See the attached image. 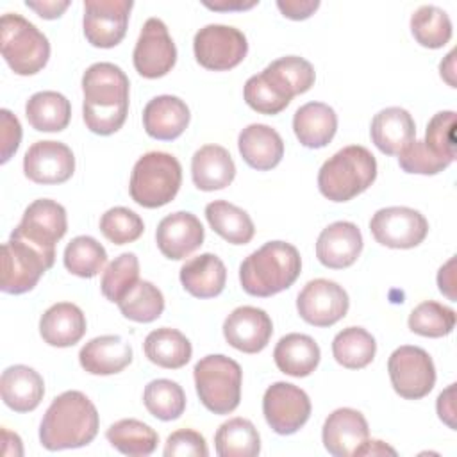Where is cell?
<instances>
[{
	"mask_svg": "<svg viewBox=\"0 0 457 457\" xmlns=\"http://www.w3.org/2000/svg\"><path fill=\"white\" fill-rule=\"evenodd\" d=\"M25 5L32 11H36L45 20H57L62 16V12L70 7V2H57V0H43V2H30L27 0Z\"/></svg>",
	"mask_w": 457,
	"mask_h": 457,
	"instance_id": "53",
	"label": "cell"
},
{
	"mask_svg": "<svg viewBox=\"0 0 457 457\" xmlns=\"http://www.w3.org/2000/svg\"><path fill=\"white\" fill-rule=\"evenodd\" d=\"M62 261L70 273L80 278H91L104 270L107 252L95 237L77 236L66 245Z\"/></svg>",
	"mask_w": 457,
	"mask_h": 457,
	"instance_id": "40",
	"label": "cell"
},
{
	"mask_svg": "<svg viewBox=\"0 0 457 457\" xmlns=\"http://www.w3.org/2000/svg\"><path fill=\"white\" fill-rule=\"evenodd\" d=\"M389 380L396 395L405 400L427 396L436 384V366L428 352L420 346L403 345L387 361Z\"/></svg>",
	"mask_w": 457,
	"mask_h": 457,
	"instance_id": "9",
	"label": "cell"
},
{
	"mask_svg": "<svg viewBox=\"0 0 457 457\" xmlns=\"http://www.w3.org/2000/svg\"><path fill=\"white\" fill-rule=\"evenodd\" d=\"M271 334V318L259 307L241 305L223 321V336L227 343L243 353H257L264 350Z\"/></svg>",
	"mask_w": 457,
	"mask_h": 457,
	"instance_id": "18",
	"label": "cell"
},
{
	"mask_svg": "<svg viewBox=\"0 0 457 457\" xmlns=\"http://www.w3.org/2000/svg\"><path fill=\"white\" fill-rule=\"evenodd\" d=\"M189 118L186 102L173 95H159L143 109V127L150 137L159 141H171L182 136Z\"/></svg>",
	"mask_w": 457,
	"mask_h": 457,
	"instance_id": "22",
	"label": "cell"
},
{
	"mask_svg": "<svg viewBox=\"0 0 457 457\" xmlns=\"http://www.w3.org/2000/svg\"><path fill=\"white\" fill-rule=\"evenodd\" d=\"M0 50L9 68L18 75H36L50 57L46 36L18 12H5L0 20Z\"/></svg>",
	"mask_w": 457,
	"mask_h": 457,
	"instance_id": "6",
	"label": "cell"
},
{
	"mask_svg": "<svg viewBox=\"0 0 457 457\" xmlns=\"http://www.w3.org/2000/svg\"><path fill=\"white\" fill-rule=\"evenodd\" d=\"M143 403L154 418L171 421L182 416L186 409V393L170 378H155L145 386Z\"/></svg>",
	"mask_w": 457,
	"mask_h": 457,
	"instance_id": "39",
	"label": "cell"
},
{
	"mask_svg": "<svg viewBox=\"0 0 457 457\" xmlns=\"http://www.w3.org/2000/svg\"><path fill=\"white\" fill-rule=\"evenodd\" d=\"M370 437L368 421L362 412L341 407L328 414L323 423L321 439L325 450L334 457H350Z\"/></svg>",
	"mask_w": 457,
	"mask_h": 457,
	"instance_id": "20",
	"label": "cell"
},
{
	"mask_svg": "<svg viewBox=\"0 0 457 457\" xmlns=\"http://www.w3.org/2000/svg\"><path fill=\"white\" fill-rule=\"evenodd\" d=\"M398 164L405 173H420V175H436L446 170L452 162L437 157L423 141L412 139L400 154Z\"/></svg>",
	"mask_w": 457,
	"mask_h": 457,
	"instance_id": "48",
	"label": "cell"
},
{
	"mask_svg": "<svg viewBox=\"0 0 457 457\" xmlns=\"http://www.w3.org/2000/svg\"><path fill=\"white\" fill-rule=\"evenodd\" d=\"M204 227L200 220L187 211H177L164 216L155 230V241L161 253L180 261L191 255L204 243Z\"/></svg>",
	"mask_w": 457,
	"mask_h": 457,
	"instance_id": "19",
	"label": "cell"
},
{
	"mask_svg": "<svg viewBox=\"0 0 457 457\" xmlns=\"http://www.w3.org/2000/svg\"><path fill=\"white\" fill-rule=\"evenodd\" d=\"M2 453L5 455H23V446H21V439L18 434L2 428Z\"/></svg>",
	"mask_w": 457,
	"mask_h": 457,
	"instance_id": "56",
	"label": "cell"
},
{
	"mask_svg": "<svg viewBox=\"0 0 457 457\" xmlns=\"http://www.w3.org/2000/svg\"><path fill=\"white\" fill-rule=\"evenodd\" d=\"M453 57H455V50H452L445 61H441L439 64V73L441 77L452 86L455 87V79H453V73H455V66H453Z\"/></svg>",
	"mask_w": 457,
	"mask_h": 457,
	"instance_id": "58",
	"label": "cell"
},
{
	"mask_svg": "<svg viewBox=\"0 0 457 457\" xmlns=\"http://www.w3.org/2000/svg\"><path fill=\"white\" fill-rule=\"evenodd\" d=\"M423 143L441 159L455 161V112L439 111L436 112L425 130Z\"/></svg>",
	"mask_w": 457,
	"mask_h": 457,
	"instance_id": "47",
	"label": "cell"
},
{
	"mask_svg": "<svg viewBox=\"0 0 457 457\" xmlns=\"http://www.w3.org/2000/svg\"><path fill=\"white\" fill-rule=\"evenodd\" d=\"M371 236L377 243L387 248H414L428 234L427 218L411 207H384L378 209L370 221Z\"/></svg>",
	"mask_w": 457,
	"mask_h": 457,
	"instance_id": "11",
	"label": "cell"
},
{
	"mask_svg": "<svg viewBox=\"0 0 457 457\" xmlns=\"http://www.w3.org/2000/svg\"><path fill=\"white\" fill-rule=\"evenodd\" d=\"M411 32L425 48H441L452 37L450 16L436 5H421L411 16Z\"/></svg>",
	"mask_w": 457,
	"mask_h": 457,
	"instance_id": "41",
	"label": "cell"
},
{
	"mask_svg": "<svg viewBox=\"0 0 457 457\" xmlns=\"http://www.w3.org/2000/svg\"><path fill=\"white\" fill-rule=\"evenodd\" d=\"M0 120H2V164L11 159V155L18 150L20 141H21V125L18 118L9 111L2 109L0 111Z\"/></svg>",
	"mask_w": 457,
	"mask_h": 457,
	"instance_id": "50",
	"label": "cell"
},
{
	"mask_svg": "<svg viewBox=\"0 0 457 457\" xmlns=\"http://www.w3.org/2000/svg\"><path fill=\"white\" fill-rule=\"evenodd\" d=\"M409 328L423 337H443L448 336L455 327V311L434 302H421L409 314Z\"/></svg>",
	"mask_w": 457,
	"mask_h": 457,
	"instance_id": "43",
	"label": "cell"
},
{
	"mask_svg": "<svg viewBox=\"0 0 457 457\" xmlns=\"http://www.w3.org/2000/svg\"><path fill=\"white\" fill-rule=\"evenodd\" d=\"M377 352L375 337L362 327H346L332 341V355L343 368H366Z\"/></svg>",
	"mask_w": 457,
	"mask_h": 457,
	"instance_id": "38",
	"label": "cell"
},
{
	"mask_svg": "<svg viewBox=\"0 0 457 457\" xmlns=\"http://www.w3.org/2000/svg\"><path fill=\"white\" fill-rule=\"evenodd\" d=\"M130 0H86L84 2V36L96 48H112L125 37Z\"/></svg>",
	"mask_w": 457,
	"mask_h": 457,
	"instance_id": "16",
	"label": "cell"
},
{
	"mask_svg": "<svg viewBox=\"0 0 457 457\" xmlns=\"http://www.w3.org/2000/svg\"><path fill=\"white\" fill-rule=\"evenodd\" d=\"M23 171L36 184H62L75 171V157L61 141H36L25 152Z\"/></svg>",
	"mask_w": 457,
	"mask_h": 457,
	"instance_id": "17",
	"label": "cell"
},
{
	"mask_svg": "<svg viewBox=\"0 0 457 457\" xmlns=\"http://www.w3.org/2000/svg\"><path fill=\"white\" fill-rule=\"evenodd\" d=\"M136 71L145 79L164 77L177 62V48L168 27L159 18H148L132 54Z\"/></svg>",
	"mask_w": 457,
	"mask_h": 457,
	"instance_id": "15",
	"label": "cell"
},
{
	"mask_svg": "<svg viewBox=\"0 0 457 457\" xmlns=\"http://www.w3.org/2000/svg\"><path fill=\"white\" fill-rule=\"evenodd\" d=\"M371 141L386 155H398L416 136V123L403 107H386L371 120Z\"/></svg>",
	"mask_w": 457,
	"mask_h": 457,
	"instance_id": "27",
	"label": "cell"
},
{
	"mask_svg": "<svg viewBox=\"0 0 457 457\" xmlns=\"http://www.w3.org/2000/svg\"><path fill=\"white\" fill-rule=\"evenodd\" d=\"M348 293L334 280L314 278L296 296V309L303 321L314 327H332L348 312Z\"/></svg>",
	"mask_w": 457,
	"mask_h": 457,
	"instance_id": "14",
	"label": "cell"
},
{
	"mask_svg": "<svg viewBox=\"0 0 457 457\" xmlns=\"http://www.w3.org/2000/svg\"><path fill=\"white\" fill-rule=\"evenodd\" d=\"M79 362L91 375H114L132 362V346L120 336H98L80 348Z\"/></svg>",
	"mask_w": 457,
	"mask_h": 457,
	"instance_id": "26",
	"label": "cell"
},
{
	"mask_svg": "<svg viewBox=\"0 0 457 457\" xmlns=\"http://www.w3.org/2000/svg\"><path fill=\"white\" fill-rule=\"evenodd\" d=\"M0 393L4 403L14 412H30L43 400L45 382L34 368L14 364L2 371Z\"/></svg>",
	"mask_w": 457,
	"mask_h": 457,
	"instance_id": "24",
	"label": "cell"
},
{
	"mask_svg": "<svg viewBox=\"0 0 457 457\" xmlns=\"http://www.w3.org/2000/svg\"><path fill=\"white\" fill-rule=\"evenodd\" d=\"M377 177L375 155L361 145H350L328 157L318 173L320 193L332 202H348L366 191Z\"/></svg>",
	"mask_w": 457,
	"mask_h": 457,
	"instance_id": "4",
	"label": "cell"
},
{
	"mask_svg": "<svg viewBox=\"0 0 457 457\" xmlns=\"http://www.w3.org/2000/svg\"><path fill=\"white\" fill-rule=\"evenodd\" d=\"M139 280V261L136 253L125 252L111 261L102 275L100 289L102 295L109 300L118 303Z\"/></svg>",
	"mask_w": 457,
	"mask_h": 457,
	"instance_id": "44",
	"label": "cell"
},
{
	"mask_svg": "<svg viewBox=\"0 0 457 457\" xmlns=\"http://www.w3.org/2000/svg\"><path fill=\"white\" fill-rule=\"evenodd\" d=\"M386 453H389V455H396V452L391 448V446H387L384 441H378V439H366L357 450H355V457L357 455H386Z\"/></svg>",
	"mask_w": 457,
	"mask_h": 457,
	"instance_id": "55",
	"label": "cell"
},
{
	"mask_svg": "<svg viewBox=\"0 0 457 457\" xmlns=\"http://www.w3.org/2000/svg\"><path fill=\"white\" fill-rule=\"evenodd\" d=\"M68 230L66 209L50 198L34 200L23 212L21 221L11 232L46 253L55 255V243Z\"/></svg>",
	"mask_w": 457,
	"mask_h": 457,
	"instance_id": "13",
	"label": "cell"
},
{
	"mask_svg": "<svg viewBox=\"0 0 457 457\" xmlns=\"http://www.w3.org/2000/svg\"><path fill=\"white\" fill-rule=\"evenodd\" d=\"M130 82L112 62H95L82 75V116L86 127L98 136L118 132L129 112Z\"/></svg>",
	"mask_w": 457,
	"mask_h": 457,
	"instance_id": "1",
	"label": "cell"
},
{
	"mask_svg": "<svg viewBox=\"0 0 457 457\" xmlns=\"http://www.w3.org/2000/svg\"><path fill=\"white\" fill-rule=\"evenodd\" d=\"M320 346L318 343L307 334H286L278 339L273 359L277 368L291 377H307L311 375L320 364Z\"/></svg>",
	"mask_w": 457,
	"mask_h": 457,
	"instance_id": "31",
	"label": "cell"
},
{
	"mask_svg": "<svg viewBox=\"0 0 457 457\" xmlns=\"http://www.w3.org/2000/svg\"><path fill=\"white\" fill-rule=\"evenodd\" d=\"M227 282V268L214 253H200L180 268V284L195 298L218 296Z\"/></svg>",
	"mask_w": 457,
	"mask_h": 457,
	"instance_id": "29",
	"label": "cell"
},
{
	"mask_svg": "<svg viewBox=\"0 0 457 457\" xmlns=\"http://www.w3.org/2000/svg\"><path fill=\"white\" fill-rule=\"evenodd\" d=\"M262 414L273 432L289 436L307 423L311 416V400L298 386L275 382L262 396Z\"/></svg>",
	"mask_w": 457,
	"mask_h": 457,
	"instance_id": "12",
	"label": "cell"
},
{
	"mask_svg": "<svg viewBox=\"0 0 457 457\" xmlns=\"http://www.w3.org/2000/svg\"><path fill=\"white\" fill-rule=\"evenodd\" d=\"M262 75L291 100L293 96L309 91L316 79L312 64L298 55H286L270 62L262 70Z\"/></svg>",
	"mask_w": 457,
	"mask_h": 457,
	"instance_id": "35",
	"label": "cell"
},
{
	"mask_svg": "<svg viewBox=\"0 0 457 457\" xmlns=\"http://www.w3.org/2000/svg\"><path fill=\"white\" fill-rule=\"evenodd\" d=\"M195 387L204 407L214 414L232 412L241 400V366L221 353L202 357L193 370Z\"/></svg>",
	"mask_w": 457,
	"mask_h": 457,
	"instance_id": "7",
	"label": "cell"
},
{
	"mask_svg": "<svg viewBox=\"0 0 457 457\" xmlns=\"http://www.w3.org/2000/svg\"><path fill=\"white\" fill-rule=\"evenodd\" d=\"M54 261L55 255L11 234L9 241L2 245L0 289L9 295L32 291L41 275L54 266Z\"/></svg>",
	"mask_w": 457,
	"mask_h": 457,
	"instance_id": "8",
	"label": "cell"
},
{
	"mask_svg": "<svg viewBox=\"0 0 457 457\" xmlns=\"http://www.w3.org/2000/svg\"><path fill=\"white\" fill-rule=\"evenodd\" d=\"M193 184L200 191H216L227 187L236 177V164L227 148L205 145L191 159Z\"/></svg>",
	"mask_w": 457,
	"mask_h": 457,
	"instance_id": "28",
	"label": "cell"
},
{
	"mask_svg": "<svg viewBox=\"0 0 457 457\" xmlns=\"http://www.w3.org/2000/svg\"><path fill=\"white\" fill-rule=\"evenodd\" d=\"M182 182V166L168 152H148L141 155L130 173L129 191L132 200L146 209L170 204Z\"/></svg>",
	"mask_w": 457,
	"mask_h": 457,
	"instance_id": "5",
	"label": "cell"
},
{
	"mask_svg": "<svg viewBox=\"0 0 457 457\" xmlns=\"http://www.w3.org/2000/svg\"><path fill=\"white\" fill-rule=\"evenodd\" d=\"M455 257H452L445 266H441L439 273H437V286H439V291L448 296V300L455 302Z\"/></svg>",
	"mask_w": 457,
	"mask_h": 457,
	"instance_id": "54",
	"label": "cell"
},
{
	"mask_svg": "<svg viewBox=\"0 0 457 457\" xmlns=\"http://www.w3.org/2000/svg\"><path fill=\"white\" fill-rule=\"evenodd\" d=\"M205 218L211 228L232 245H246L255 234V227L248 212L225 200H214L207 204Z\"/></svg>",
	"mask_w": 457,
	"mask_h": 457,
	"instance_id": "34",
	"label": "cell"
},
{
	"mask_svg": "<svg viewBox=\"0 0 457 457\" xmlns=\"http://www.w3.org/2000/svg\"><path fill=\"white\" fill-rule=\"evenodd\" d=\"M237 148L243 161L259 171L275 168L284 157V141L280 134L264 123H252L239 132Z\"/></svg>",
	"mask_w": 457,
	"mask_h": 457,
	"instance_id": "23",
	"label": "cell"
},
{
	"mask_svg": "<svg viewBox=\"0 0 457 457\" xmlns=\"http://www.w3.org/2000/svg\"><path fill=\"white\" fill-rule=\"evenodd\" d=\"M193 50L196 62L205 70L227 71L246 57L248 43L239 29L211 23L195 34Z\"/></svg>",
	"mask_w": 457,
	"mask_h": 457,
	"instance_id": "10",
	"label": "cell"
},
{
	"mask_svg": "<svg viewBox=\"0 0 457 457\" xmlns=\"http://www.w3.org/2000/svg\"><path fill=\"white\" fill-rule=\"evenodd\" d=\"M362 250V234L352 221H334L321 230L316 241L318 261L330 270L352 266Z\"/></svg>",
	"mask_w": 457,
	"mask_h": 457,
	"instance_id": "21",
	"label": "cell"
},
{
	"mask_svg": "<svg viewBox=\"0 0 457 457\" xmlns=\"http://www.w3.org/2000/svg\"><path fill=\"white\" fill-rule=\"evenodd\" d=\"M220 457H255L261 452V436L246 418H232L220 425L214 436Z\"/></svg>",
	"mask_w": 457,
	"mask_h": 457,
	"instance_id": "36",
	"label": "cell"
},
{
	"mask_svg": "<svg viewBox=\"0 0 457 457\" xmlns=\"http://www.w3.org/2000/svg\"><path fill=\"white\" fill-rule=\"evenodd\" d=\"M293 130L303 146L323 148L336 136L337 114L323 102L303 104L293 116Z\"/></svg>",
	"mask_w": 457,
	"mask_h": 457,
	"instance_id": "30",
	"label": "cell"
},
{
	"mask_svg": "<svg viewBox=\"0 0 457 457\" xmlns=\"http://www.w3.org/2000/svg\"><path fill=\"white\" fill-rule=\"evenodd\" d=\"M259 2L257 0H252V2H243V0H218V2H204V5L207 9H212V11H245V9H252L253 5H257Z\"/></svg>",
	"mask_w": 457,
	"mask_h": 457,
	"instance_id": "57",
	"label": "cell"
},
{
	"mask_svg": "<svg viewBox=\"0 0 457 457\" xmlns=\"http://www.w3.org/2000/svg\"><path fill=\"white\" fill-rule=\"evenodd\" d=\"M39 334L50 346H73L86 334V316L80 307L71 302L54 303L41 314Z\"/></svg>",
	"mask_w": 457,
	"mask_h": 457,
	"instance_id": "25",
	"label": "cell"
},
{
	"mask_svg": "<svg viewBox=\"0 0 457 457\" xmlns=\"http://www.w3.org/2000/svg\"><path fill=\"white\" fill-rule=\"evenodd\" d=\"M143 350L150 362L166 370H179L186 366L193 353L189 339L180 330L170 327L152 330L145 337Z\"/></svg>",
	"mask_w": 457,
	"mask_h": 457,
	"instance_id": "32",
	"label": "cell"
},
{
	"mask_svg": "<svg viewBox=\"0 0 457 457\" xmlns=\"http://www.w3.org/2000/svg\"><path fill=\"white\" fill-rule=\"evenodd\" d=\"M245 102L261 114H278L284 111L291 98H287L284 93H280L264 75L262 71L257 75H252L243 89Z\"/></svg>",
	"mask_w": 457,
	"mask_h": 457,
	"instance_id": "46",
	"label": "cell"
},
{
	"mask_svg": "<svg viewBox=\"0 0 457 457\" xmlns=\"http://www.w3.org/2000/svg\"><path fill=\"white\" fill-rule=\"evenodd\" d=\"M98 427L93 402L80 391H64L48 405L39 425V441L50 452L80 448L96 437Z\"/></svg>",
	"mask_w": 457,
	"mask_h": 457,
	"instance_id": "2",
	"label": "cell"
},
{
	"mask_svg": "<svg viewBox=\"0 0 457 457\" xmlns=\"http://www.w3.org/2000/svg\"><path fill=\"white\" fill-rule=\"evenodd\" d=\"M107 441L121 453L130 457H145L154 453L159 443L157 432L134 418L120 420L112 423L105 432Z\"/></svg>",
	"mask_w": 457,
	"mask_h": 457,
	"instance_id": "37",
	"label": "cell"
},
{
	"mask_svg": "<svg viewBox=\"0 0 457 457\" xmlns=\"http://www.w3.org/2000/svg\"><path fill=\"white\" fill-rule=\"evenodd\" d=\"M166 457H207L209 448L204 436L193 428H180L168 436L164 445Z\"/></svg>",
	"mask_w": 457,
	"mask_h": 457,
	"instance_id": "49",
	"label": "cell"
},
{
	"mask_svg": "<svg viewBox=\"0 0 457 457\" xmlns=\"http://www.w3.org/2000/svg\"><path fill=\"white\" fill-rule=\"evenodd\" d=\"M25 116L39 132H61L70 123L71 104L57 91H39L27 100Z\"/></svg>",
	"mask_w": 457,
	"mask_h": 457,
	"instance_id": "33",
	"label": "cell"
},
{
	"mask_svg": "<svg viewBox=\"0 0 457 457\" xmlns=\"http://www.w3.org/2000/svg\"><path fill=\"white\" fill-rule=\"evenodd\" d=\"M455 384H450L439 396H437V414L443 423H446L452 430L455 428Z\"/></svg>",
	"mask_w": 457,
	"mask_h": 457,
	"instance_id": "52",
	"label": "cell"
},
{
	"mask_svg": "<svg viewBox=\"0 0 457 457\" xmlns=\"http://www.w3.org/2000/svg\"><path fill=\"white\" fill-rule=\"evenodd\" d=\"M300 271L302 259L291 243L268 241L241 262L239 282L245 293L268 298L291 287Z\"/></svg>",
	"mask_w": 457,
	"mask_h": 457,
	"instance_id": "3",
	"label": "cell"
},
{
	"mask_svg": "<svg viewBox=\"0 0 457 457\" xmlns=\"http://www.w3.org/2000/svg\"><path fill=\"white\" fill-rule=\"evenodd\" d=\"M120 312L132 321H155L164 311V296L157 286L148 280H137L136 286L118 302Z\"/></svg>",
	"mask_w": 457,
	"mask_h": 457,
	"instance_id": "42",
	"label": "cell"
},
{
	"mask_svg": "<svg viewBox=\"0 0 457 457\" xmlns=\"http://www.w3.org/2000/svg\"><path fill=\"white\" fill-rule=\"evenodd\" d=\"M145 223L134 211L127 207H112L100 218V232L112 245H127L139 239Z\"/></svg>",
	"mask_w": 457,
	"mask_h": 457,
	"instance_id": "45",
	"label": "cell"
},
{
	"mask_svg": "<svg viewBox=\"0 0 457 457\" xmlns=\"http://www.w3.org/2000/svg\"><path fill=\"white\" fill-rule=\"evenodd\" d=\"M277 7L289 20H307L320 7L318 0H278Z\"/></svg>",
	"mask_w": 457,
	"mask_h": 457,
	"instance_id": "51",
	"label": "cell"
}]
</instances>
